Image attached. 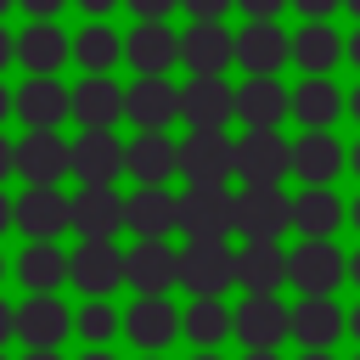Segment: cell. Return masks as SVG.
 Here are the masks:
<instances>
[{"mask_svg":"<svg viewBox=\"0 0 360 360\" xmlns=\"http://www.w3.org/2000/svg\"><path fill=\"white\" fill-rule=\"evenodd\" d=\"M180 236L186 242H231L236 236V191L231 186H186L180 191Z\"/></svg>","mask_w":360,"mask_h":360,"instance_id":"1","label":"cell"},{"mask_svg":"<svg viewBox=\"0 0 360 360\" xmlns=\"http://www.w3.org/2000/svg\"><path fill=\"white\" fill-rule=\"evenodd\" d=\"M292 231V197L281 186H242L236 191V236L242 242H281Z\"/></svg>","mask_w":360,"mask_h":360,"instance_id":"2","label":"cell"},{"mask_svg":"<svg viewBox=\"0 0 360 360\" xmlns=\"http://www.w3.org/2000/svg\"><path fill=\"white\" fill-rule=\"evenodd\" d=\"M180 287L191 298H225L236 287V248L231 242H186L180 248Z\"/></svg>","mask_w":360,"mask_h":360,"instance_id":"3","label":"cell"},{"mask_svg":"<svg viewBox=\"0 0 360 360\" xmlns=\"http://www.w3.org/2000/svg\"><path fill=\"white\" fill-rule=\"evenodd\" d=\"M287 281L298 292H338V281H349V253L332 236H298L287 253Z\"/></svg>","mask_w":360,"mask_h":360,"instance_id":"4","label":"cell"},{"mask_svg":"<svg viewBox=\"0 0 360 360\" xmlns=\"http://www.w3.org/2000/svg\"><path fill=\"white\" fill-rule=\"evenodd\" d=\"M292 174V141L281 129H242L236 141V180L242 186H281Z\"/></svg>","mask_w":360,"mask_h":360,"instance_id":"5","label":"cell"},{"mask_svg":"<svg viewBox=\"0 0 360 360\" xmlns=\"http://www.w3.org/2000/svg\"><path fill=\"white\" fill-rule=\"evenodd\" d=\"M180 174L186 186H225L236 174V141L225 129H191L180 141Z\"/></svg>","mask_w":360,"mask_h":360,"instance_id":"6","label":"cell"},{"mask_svg":"<svg viewBox=\"0 0 360 360\" xmlns=\"http://www.w3.org/2000/svg\"><path fill=\"white\" fill-rule=\"evenodd\" d=\"M180 118L191 129H225L236 118V84H225V73H191L180 84Z\"/></svg>","mask_w":360,"mask_h":360,"instance_id":"7","label":"cell"},{"mask_svg":"<svg viewBox=\"0 0 360 360\" xmlns=\"http://www.w3.org/2000/svg\"><path fill=\"white\" fill-rule=\"evenodd\" d=\"M292 338V309L276 292H248L236 304V343L242 349H281Z\"/></svg>","mask_w":360,"mask_h":360,"instance_id":"8","label":"cell"},{"mask_svg":"<svg viewBox=\"0 0 360 360\" xmlns=\"http://www.w3.org/2000/svg\"><path fill=\"white\" fill-rule=\"evenodd\" d=\"M236 118L242 129H281V118H292V90L281 73H248L236 84Z\"/></svg>","mask_w":360,"mask_h":360,"instance_id":"9","label":"cell"},{"mask_svg":"<svg viewBox=\"0 0 360 360\" xmlns=\"http://www.w3.org/2000/svg\"><path fill=\"white\" fill-rule=\"evenodd\" d=\"M124 118L135 129H169L180 118V84H169V73H135L124 90Z\"/></svg>","mask_w":360,"mask_h":360,"instance_id":"10","label":"cell"},{"mask_svg":"<svg viewBox=\"0 0 360 360\" xmlns=\"http://www.w3.org/2000/svg\"><path fill=\"white\" fill-rule=\"evenodd\" d=\"M124 281L135 292H169L180 287V253L163 236H135V248H124Z\"/></svg>","mask_w":360,"mask_h":360,"instance_id":"11","label":"cell"},{"mask_svg":"<svg viewBox=\"0 0 360 360\" xmlns=\"http://www.w3.org/2000/svg\"><path fill=\"white\" fill-rule=\"evenodd\" d=\"M292 62V34L281 22H242L236 28V68L242 73H281Z\"/></svg>","mask_w":360,"mask_h":360,"instance_id":"12","label":"cell"},{"mask_svg":"<svg viewBox=\"0 0 360 360\" xmlns=\"http://www.w3.org/2000/svg\"><path fill=\"white\" fill-rule=\"evenodd\" d=\"M292 118L304 129H338V118H349V90H338L332 73H304L292 84Z\"/></svg>","mask_w":360,"mask_h":360,"instance_id":"13","label":"cell"},{"mask_svg":"<svg viewBox=\"0 0 360 360\" xmlns=\"http://www.w3.org/2000/svg\"><path fill=\"white\" fill-rule=\"evenodd\" d=\"M73 169V141H62L56 129H28L17 141V174L28 186H56Z\"/></svg>","mask_w":360,"mask_h":360,"instance_id":"14","label":"cell"},{"mask_svg":"<svg viewBox=\"0 0 360 360\" xmlns=\"http://www.w3.org/2000/svg\"><path fill=\"white\" fill-rule=\"evenodd\" d=\"M349 169V146L338 141V129H304L292 141V174L304 186H332Z\"/></svg>","mask_w":360,"mask_h":360,"instance_id":"15","label":"cell"},{"mask_svg":"<svg viewBox=\"0 0 360 360\" xmlns=\"http://www.w3.org/2000/svg\"><path fill=\"white\" fill-rule=\"evenodd\" d=\"M124 332H129L135 349L158 354V349H169V343L180 338V309L169 304V292H141V298L129 304V315H124Z\"/></svg>","mask_w":360,"mask_h":360,"instance_id":"16","label":"cell"},{"mask_svg":"<svg viewBox=\"0 0 360 360\" xmlns=\"http://www.w3.org/2000/svg\"><path fill=\"white\" fill-rule=\"evenodd\" d=\"M292 338L304 349H338V338H349V309H338L332 292H304L292 304Z\"/></svg>","mask_w":360,"mask_h":360,"instance_id":"17","label":"cell"},{"mask_svg":"<svg viewBox=\"0 0 360 360\" xmlns=\"http://www.w3.org/2000/svg\"><path fill=\"white\" fill-rule=\"evenodd\" d=\"M68 281H73L79 292H90V298L118 292V287H124V248L84 236V242L73 248V276H68Z\"/></svg>","mask_w":360,"mask_h":360,"instance_id":"18","label":"cell"},{"mask_svg":"<svg viewBox=\"0 0 360 360\" xmlns=\"http://www.w3.org/2000/svg\"><path fill=\"white\" fill-rule=\"evenodd\" d=\"M124 225H129V197H118L112 186H84V191L73 197V231H79V236L112 242Z\"/></svg>","mask_w":360,"mask_h":360,"instance_id":"19","label":"cell"},{"mask_svg":"<svg viewBox=\"0 0 360 360\" xmlns=\"http://www.w3.org/2000/svg\"><path fill=\"white\" fill-rule=\"evenodd\" d=\"M180 62H186L191 73H225V68L236 62V34H231L219 17L191 22V28L180 34Z\"/></svg>","mask_w":360,"mask_h":360,"instance_id":"20","label":"cell"},{"mask_svg":"<svg viewBox=\"0 0 360 360\" xmlns=\"http://www.w3.org/2000/svg\"><path fill=\"white\" fill-rule=\"evenodd\" d=\"M124 169H129V163H124V141H118L112 129H84V135L73 141V174H79L84 186H112Z\"/></svg>","mask_w":360,"mask_h":360,"instance_id":"21","label":"cell"},{"mask_svg":"<svg viewBox=\"0 0 360 360\" xmlns=\"http://www.w3.org/2000/svg\"><path fill=\"white\" fill-rule=\"evenodd\" d=\"M17 225L34 236V242H51L73 225V197H62L56 186H28L17 197Z\"/></svg>","mask_w":360,"mask_h":360,"instance_id":"22","label":"cell"},{"mask_svg":"<svg viewBox=\"0 0 360 360\" xmlns=\"http://www.w3.org/2000/svg\"><path fill=\"white\" fill-rule=\"evenodd\" d=\"M17 118L28 129H56L62 118H73V90L56 84V73H34L22 90H17Z\"/></svg>","mask_w":360,"mask_h":360,"instance_id":"23","label":"cell"},{"mask_svg":"<svg viewBox=\"0 0 360 360\" xmlns=\"http://www.w3.org/2000/svg\"><path fill=\"white\" fill-rule=\"evenodd\" d=\"M124 163H129L135 186H163L169 174H180V141H169L163 129H141L124 146Z\"/></svg>","mask_w":360,"mask_h":360,"instance_id":"24","label":"cell"},{"mask_svg":"<svg viewBox=\"0 0 360 360\" xmlns=\"http://www.w3.org/2000/svg\"><path fill=\"white\" fill-rule=\"evenodd\" d=\"M338 225H349V197H338L332 186H304L292 197V231L298 236H338Z\"/></svg>","mask_w":360,"mask_h":360,"instance_id":"25","label":"cell"},{"mask_svg":"<svg viewBox=\"0 0 360 360\" xmlns=\"http://www.w3.org/2000/svg\"><path fill=\"white\" fill-rule=\"evenodd\" d=\"M236 287L242 292H281L287 287V248L281 242H242L236 248Z\"/></svg>","mask_w":360,"mask_h":360,"instance_id":"26","label":"cell"},{"mask_svg":"<svg viewBox=\"0 0 360 360\" xmlns=\"http://www.w3.org/2000/svg\"><path fill=\"white\" fill-rule=\"evenodd\" d=\"M68 326H73V315L62 309L56 292H34V298L17 309V338H22L28 349H56V343L68 338Z\"/></svg>","mask_w":360,"mask_h":360,"instance_id":"27","label":"cell"},{"mask_svg":"<svg viewBox=\"0 0 360 360\" xmlns=\"http://www.w3.org/2000/svg\"><path fill=\"white\" fill-rule=\"evenodd\" d=\"M124 56L135 73H169L180 62V34L169 22H135V34L124 39Z\"/></svg>","mask_w":360,"mask_h":360,"instance_id":"28","label":"cell"},{"mask_svg":"<svg viewBox=\"0 0 360 360\" xmlns=\"http://www.w3.org/2000/svg\"><path fill=\"white\" fill-rule=\"evenodd\" d=\"M73 118L84 129H112L124 118V90L112 84V73H84V84L73 90Z\"/></svg>","mask_w":360,"mask_h":360,"instance_id":"29","label":"cell"},{"mask_svg":"<svg viewBox=\"0 0 360 360\" xmlns=\"http://www.w3.org/2000/svg\"><path fill=\"white\" fill-rule=\"evenodd\" d=\"M180 338H191L197 349H219L225 338H236V309H225V298H191L180 309Z\"/></svg>","mask_w":360,"mask_h":360,"instance_id":"30","label":"cell"},{"mask_svg":"<svg viewBox=\"0 0 360 360\" xmlns=\"http://www.w3.org/2000/svg\"><path fill=\"white\" fill-rule=\"evenodd\" d=\"M343 45H349V34H338L332 22H304V28L292 34V68H304V73H332V68L343 62Z\"/></svg>","mask_w":360,"mask_h":360,"instance_id":"31","label":"cell"},{"mask_svg":"<svg viewBox=\"0 0 360 360\" xmlns=\"http://www.w3.org/2000/svg\"><path fill=\"white\" fill-rule=\"evenodd\" d=\"M129 231L135 236H169L180 231V197L163 186H135L129 197Z\"/></svg>","mask_w":360,"mask_h":360,"instance_id":"32","label":"cell"},{"mask_svg":"<svg viewBox=\"0 0 360 360\" xmlns=\"http://www.w3.org/2000/svg\"><path fill=\"white\" fill-rule=\"evenodd\" d=\"M68 34L51 22V17H34L28 28H22V39H17V56H22V68H34V73H56L62 62H68Z\"/></svg>","mask_w":360,"mask_h":360,"instance_id":"33","label":"cell"},{"mask_svg":"<svg viewBox=\"0 0 360 360\" xmlns=\"http://www.w3.org/2000/svg\"><path fill=\"white\" fill-rule=\"evenodd\" d=\"M17 276H22L28 292H56L73 276V259H62V248H51V242H34V248H22Z\"/></svg>","mask_w":360,"mask_h":360,"instance_id":"34","label":"cell"},{"mask_svg":"<svg viewBox=\"0 0 360 360\" xmlns=\"http://www.w3.org/2000/svg\"><path fill=\"white\" fill-rule=\"evenodd\" d=\"M73 56H79L84 73H107V68L124 56V39H118L107 22H84V34L73 39Z\"/></svg>","mask_w":360,"mask_h":360,"instance_id":"35","label":"cell"},{"mask_svg":"<svg viewBox=\"0 0 360 360\" xmlns=\"http://www.w3.org/2000/svg\"><path fill=\"white\" fill-rule=\"evenodd\" d=\"M118 326H124V321L112 315V304H107V298H90V304L79 309V332H84V343H96V349H101Z\"/></svg>","mask_w":360,"mask_h":360,"instance_id":"36","label":"cell"},{"mask_svg":"<svg viewBox=\"0 0 360 360\" xmlns=\"http://www.w3.org/2000/svg\"><path fill=\"white\" fill-rule=\"evenodd\" d=\"M338 6H343V0H292V11H298L304 22H332Z\"/></svg>","mask_w":360,"mask_h":360,"instance_id":"37","label":"cell"},{"mask_svg":"<svg viewBox=\"0 0 360 360\" xmlns=\"http://www.w3.org/2000/svg\"><path fill=\"white\" fill-rule=\"evenodd\" d=\"M236 6H242V17H253V22H276L292 0H236Z\"/></svg>","mask_w":360,"mask_h":360,"instance_id":"38","label":"cell"},{"mask_svg":"<svg viewBox=\"0 0 360 360\" xmlns=\"http://www.w3.org/2000/svg\"><path fill=\"white\" fill-rule=\"evenodd\" d=\"M236 0H180V11L191 17V22H208V17H225Z\"/></svg>","mask_w":360,"mask_h":360,"instance_id":"39","label":"cell"},{"mask_svg":"<svg viewBox=\"0 0 360 360\" xmlns=\"http://www.w3.org/2000/svg\"><path fill=\"white\" fill-rule=\"evenodd\" d=\"M124 6H129V11L141 17V22H163V17H169V11L180 6V0H124Z\"/></svg>","mask_w":360,"mask_h":360,"instance_id":"40","label":"cell"},{"mask_svg":"<svg viewBox=\"0 0 360 360\" xmlns=\"http://www.w3.org/2000/svg\"><path fill=\"white\" fill-rule=\"evenodd\" d=\"M62 6H68V0H22V11H28V17H56Z\"/></svg>","mask_w":360,"mask_h":360,"instance_id":"41","label":"cell"},{"mask_svg":"<svg viewBox=\"0 0 360 360\" xmlns=\"http://www.w3.org/2000/svg\"><path fill=\"white\" fill-rule=\"evenodd\" d=\"M11 169H17V146H11V141H6V135H0V180H6V174H11Z\"/></svg>","mask_w":360,"mask_h":360,"instance_id":"42","label":"cell"},{"mask_svg":"<svg viewBox=\"0 0 360 360\" xmlns=\"http://www.w3.org/2000/svg\"><path fill=\"white\" fill-rule=\"evenodd\" d=\"M343 62H349V68H354V73H360V28H354V34H349V45H343Z\"/></svg>","mask_w":360,"mask_h":360,"instance_id":"43","label":"cell"},{"mask_svg":"<svg viewBox=\"0 0 360 360\" xmlns=\"http://www.w3.org/2000/svg\"><path fill=\"white\" fill-rule=\"evenodd\" d=\"M79 6H84V11H90V17H107V11H112V6H118V0H79Z\"/></svg>","mask_w":360,"mask_h":360,"instance_id":"44","label":"cell"},{"mask_svg":"<svg viewBox=\"0 0 360 360\" xmlns=\"http://www.w3.org/2000/svg\"><path fill=\"white\" fill-rule=\"evenodd\" d=\"M11 332H17V315H11V309H6V304H0V343H6V338H11Z\"/></svg>","mask_w":360,"mask_h":360,"instance_id":"45","label":"cell"},{"mask_svg":"<svg viewBox=\"0 0 360 360\" xmlns=\"http://www.w3.org/2000/svg\"><path fill=\"white\" fill-rule=\"evenodd\" d=\"M11 219H17V202H11V197H0V231H6Z\"/></svg>","mask_w":360,"mask_h":360,"instance_id":"46","label":"cell"},{"mask_svg":"<svg viewBox=\"0 0 360 360\" xmlns=\"http://www.w3.org/2000/svg\"><path fill=\"white\" fill-rule=\"evenodd\" d=\"M242 360H281V349H242Z\"/></svg>","mask_w":360,"mask_h":360,"instance_id":"47","label":"cell"},{"mask_svg":"<svg viewBox=\"0 0 360 360\" xmlns=\"http://www.w3.org/2000/svg\"><path fill=\"white\" fill-rule=\"evenodd\" d=\"M349 174L360 180V141H349Z\"/></svg>","mask_w":360,"mask_h":360,"instance_id":"48","label":"cell"},{"mask_svg":"<svg viewBox=\"0 0 360 360\" xmlns=\"http://www.w3.org/2000/svg\"><path fill=\"white\" fill-rule=\"evenodd\" d=\"M298 360H338V349H304Z\"/></svg>","mask_w":360,"mask_h":360,"instance_id":"49","label":"cell"},{"mask_svg":"<svg viewBox=\"0 0 360 360\" xmlns=\"http://www.w3.org/2000/svg\"><path fill=\"white\" fill-rule=\"evenodd\" d=\"M349 281H354V287H360V248H354V253H349Z\"/></svg>","mask_w":360,"mask_h":360,"instance_id":"50","label":"cell"},{"mask_svg":"<svg viewBox=\"0 0 360 360\" xmlns=\"http://www.w3.org/2000/svg\"><path fill=\"white\" fill-rule=\"evenodd\" d=\"M349 118H354V124H360V84H354V90H349Z\"/></svg>","mask_w":360,"mask_h":360,"instance_id":"51","label":"cell"},{"mask_svg":"<svg viewBox=\"0 0 360 360\" xmlns=\"http://www.w3.org/2000/svg\"><path fill=\"white\" fill-rule=\"evenodd\" d=\"M349 225H354V231H360V191H354V197H349Z\"/></svg>","mask_w":360,"mask_h":360,"instance_id":"52","label":"cell"},{"mask_svg":"<svg viewBox=\"0 0 360 360\" xmlns=\"http://www.w3.org/2000/svg\"><path fill=\"white\" fill-rule=\"evenodd\" d=\"M349 338H354V343H360V304H354V309H349Z\"/></svg>","mask_w":360,"mask_h":360,"instance_id":"53","label":"cell"},{"mask_svg":"<svg viewBox=\"0 0 360 360\" xmlns=\"http://www.w3.org/2000/svg\"><path fill=\"white\" fill-rule=\"evenodd\" d=\"M11 51H17V45H11V39H6V28H0V68H6V56H11Z\"/></svg>","mask_w":360,"mask_h":360,"instance_id":"54","label":"cell"},{"mask_svg":"<svg viewBox=\"0 0 360 360\" xmlns=\"http://www.w3.org/2000/svg\"><path fill=\"white\" fill-rule=\"evenodd\" d=\"M28 360H62L56 349H28Z\"/></svg>","mask_w":360,"mask_h":360,"instance_id":"55","label":"cell"},{"mask_svg":"<svg viewBox=\"0 0 360 360\" xmlns=\"http://www.w3.org/2000/svg\"><path fill=\"white\" fill-rule=\"evenodd\" d=\"M11 107H17V96H6V90H0V118H6Z\"/></svg>","mask_w":360,"mask_h":360,"instance_id":"56","label":"cell"},{"mask_svg":"<svg viewBox=\"0 0 360 360\" xmlns=\"http://www.w3.org/2000/svg\"><path fill=\"white\" fill-rule=\"evenodd\" d=\"M191 360H225V354H219V349H197Z\"/></svg>","mask_w":360,"mask_h":360,"instance_id":"57","label":"cell"},{"mask_svg":"<svg viewBox=\"0 0 360 360\" xmlns=\"http://www.w3.org/2000/svg\"><path fill=\"white\" fill-rule=\"evenodd\" d=\"M343 11H349V17H354V22H360V0H343Z\"/></svg>","mask_w":360,"mask_h":360,"instance_id":"58","label":"cell"},{"mask_svg":"<svg viewBox=\"0 0 360 360\" xmlns=\"http://www.w3.org/2000/svg\"><path fill=\"white\" fill-rule=\"evenodd\" d=\"M84 360H112V354H107V349H90V354H84Z\"/></svg>","mask_w":360,"mask_h":360,"instance_id":"59","label":"cell"},{"mask_svg":"<svg viewBox=\"0 0 360 360\" xmlns=\"http://www.w3.org/2000/svg\"><path fill=\"white\" fill-rule=\"evenodd\" d=\"M146 360H163V354H146Z\"/></svg>","mask_w":360,"mask_h":360,"instance_id":"60","label":"cell"},{"mask_svg":"<svg viewBox=\"0 0 360 360\" xmlns=\"http://www.w3.org/2000/svg\"><path fill=\"white\" fill-rule=\"evenodd\" d=\"M6 6H11V0H0V11H6Z\"/></svg>","mask_w":360,"mask_h":360,"instance_id":"61","label":"cell"},{"mask_svg":"<svg viewBox=\"0 0 360 360\" xmlns=\"http://www.w3.org/2000/svg\"><path fill=\"white\" fill-rule=\"evenodd\" d=\"M349 360H360V349H354V354H349Z\"/></svg>","mask_w":360,"mask_h":360,"instance_id":"62","label":"cell"}]
</instances>
